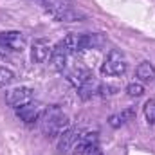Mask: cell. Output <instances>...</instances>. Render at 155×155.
I'll use <instances>...</instances> for the list:
<instances>
[{"instance_id": "cell-16", "label": "cell", "mask_w": 155, "mask_h": 155, "mask_svg": "<svg viewBox=\"0 0 155 155\" xmlns=\"http://www.w3.org/2000/svg\"><path fill=\"white\" fill-rule=\"evenodd\" d=\"M117 92L116 87H112V85H99L97 87V94L101 96V97H108V96H114Z\"/></svg>"}, {"instance_id": "cell-17", "label": "cell", "mask_w": 155, "mask_h": 155, "mask_svg": "<svg viewBox=\"0 0 155 155\" xmlns=\"http://www.w3.org/2000/svg\"><path fill=\"white\" fill-rule=\"evenodd\" d=\"M81 153L83 155H97V153H101V152H99V146L97 144H87L81 150Z\"/></svg>"}, {"instance_id": "cell-5", "label": "cell", "mask_w": 155, "mask_h": 155, "mask_svg": "<svg viewBox=\"0 0 155 155\" xmlns=\"http://www.w3.org/2000/svg\"><path fill=\"white\" fill-rule=\"evenodd\" d=\"M51 45L45 38H38L33 41L31 45V60L35 63H45L49 58H51Z\"/></svg>"}, {"instance_id": "cell-9", "label": "cell", "mask_w": 155, "mask_h": 155, "mask_svg": "<svg viewBox=\"0 0 155 155\" xmlns=\"http://www.w3.org/2000/svg\"><path fill=\"white\" fill-rule=\"evenodd\" d=\"M90 78H92V74H90V71H88V69L76 67V69H72V71L67 74V81H69L71 85H74L76 88H79V87H81L83 83H87Z\"/></svg>"}, {"instance_id": "cell-7", "label": "cell", "mask_w": 155, "mask_h": 155, "mask_svg": "<svg viewBox=\"0 0 155 155\" xmlns=\"http://www.w3.org/2000/svg\"><path fill=\"white\" fill-rule=\"evenodd\" d=\"M69 51H67V47L63 45V41H60L52 51H51V67L54 69V71H63L65 67H67V60H69Z\"/></svg>"}, {"instance_id": "cell-1", "label": "cell", "mask_w": 155, "mask_h": 155, "mask_svg": "<svg viewBox=\"0 0 155 155\" xmlns=\"http://www.w3.org/2000/svg\"><path fill=\"white\" fill-rule=\"evenodd\" d=\"M126 60L121 54V51H110L105 63L101 65V74L103 76H121L126 72Z\"/></svg>"}, {"instance_id": "cell-10", "label": "cell", "mask_w": 155, "mask_h": 155, "mask_svg": "<svg viewBox=\"0 0 155 155\" xmlns=\"http://www.w3.org/2000/svg\"><path fill=\"white\" fill-rule=\"evenodd\" d=\"M135 76L141 83H152V81H155V67L150 61H143L137 65Z\"/></svg>"}, {"instance_id": "cell-4", "label": "cell", "mask_w": 155, "mask_h": 155, "mask_svg": "<svg viewBox=\"0 0 155 155\" xmlns=\"http://www.w3.org/2000/svg\"><path fill=\"white\" fill-rule=\"evenodd\" d=\"M0 41L11 52H22L25 49V36L20 31H5V33H0Z\"/></svg>"}, {"instance_id": "cell-14", "label": "cell", "mask_w": 155, "mask_h": 155, "mask_svg": "<svg viewBox=\"0 0 155 155\" xmlns=\"http://www.w3.org/2000/svg\"><path fill=\"white\" fill-rule=\"evenodd\" d=\"M15 81V72L7 67H0V87H7Z\"/></svg>"}, {"instance_id": "cell-20", "label": "cell", "mask_w": 155, "mask_h": 155, "mask_svg": "<svg viewBox=\"0 0 155 155\" xmlns=\"http://www.w3.org/2000/svg\"><path fill=\"white\" fill-rule=\"evenodd\" d=\"M97 155H103V153H97Z\"/></svg>"}, {"instance_id": "cell-12", "label": "cell", "mask_w": 155, "mask_h": 155, "mask_svg": "<svg viewBox=\"0 0 155 155\" xmlns=\"http://www.w3.org/2000/svg\"><path fill=\"white\" fill-rule=\"evenodd\" d=\"M97 87H99V83H97L94 78H90L87 83H83V85L78 88V94H79L81 99H88V97H92L94 94H97Z\"/></svg>"}, {"instance_id": "cell-3", "label": "cell", "mask_w": 155, "mask_h": 155, "mask_svg": "<svg viewBox=\"0 0 155 155\" xmlns=\"http://www.w3.org/2000/svg\"><path fill=\"white\" fill-rule=\"evenodd\" d=\"M43 110H45V107L41 103H38V101H29V103H25V105H22V107L16 108V116L20 117L24 123L31 124V123H38V119H40Z\"/></svg>"}, {"instance_id": "cell-6", "label": "cell", "mask_w": 155, "mask_h": 155, "mask_svg": "<svg viewBox=\"0 0 155 155\" xmlns=\"http://www.w3.org/2000/svg\"><path fill=\"white\" fill-rule=\"evenodd\" d=\"M79 135H81V130H79V128H69V130H65V132L60 135L58 150H60V152H72V150L76 148L78 141H79Z\"/></svg>"}, {"instance_id": "cell-2", "label": "cell", "mask_w": 155, "mask_h": 155, "mask_svg": "<svg viewBox=\"0 0 155 155\" xmlns=\"http://www.w3.org/2000/svg\"><path fill=\"white\" fill-rule=\"evenodd\" d=\"M33 97H35V90L31 87H16V88H11L9 92H5V103L15 108L33 101Z\"/></svg>"}, {"instance_id": "cell-15", "label": "cell", "mask_w": 155, "mask_h": 155, "mask_svg": "<svg viewBox=\"0 0 155 155\" xmlns=\"http://www.w3.org/2000/svg\"><path fill=\"white\" fill-rule=\"evenodd\" d=\"M144 116H146V119H148L150 124L155 123V97L153 99H148V101L144 103Z\"/></svg>"}, {"instance_id": "cell-18", "label": "cell", "mask_w": 155, "mask_h": 155, "mask_svg": "<svg viewBox=\"0 0 155 155\" xmlns=\"http://www.w3.org/2000/svg\"><path fill=\"white\" fill-rule=\"evenodd\" d=\"M124 121H123V117H121V114H116V116H110V119H108V124L112 126V128H119L121 124H123Z\"/></svg>"}, {"instance_id": "cell-8", "label": "cell", "mask_w": 155, "mask_h": 155, "mask_svg": "<svg viewBox=\"0 0 155 155\" xmlns=\"http://www.w3.org/2000/svg\"><path fill=\"white\" fill-rule=\"evenodd\" d=\"M105 43L101 35H79L78 40V52H85L88 49H99Z\"/></svg>"}, {"instance_id": "cell-11", "label": "cell", "mask_w": 155, "mask_h": 155, "mask_svg": "<svg viewBox=\"0 0 155 155\" xmlns=\"http://www.w3.org/2000/svg\"><path fill=\"white\" fill-rule=\"evenodd\" d=\"M52 16H54L56 20H60V22H79V20H83V15L78 13V11H74V9H71V7L60 9V11H56Z\"/></svg>"}, {"instance_id": "cell-13", "label": "cell", "mask_w": 155, "mask_h": 155, "mask_svg": "<svg viewBox=\"0 0 155 155\" xmlns=\"http://www.w3.org/2000/svg\"><path fill=\"white\" fill-rule=\"evenodd\" d=\"M126 94H128L130 97H141V96L144 94V85H143L141 81H134V83H130V85L126 87Z\"/></svg>"}, {"instance_id": "cell-19", "label": "cell", "mask_w": 155, "mask_h": 155, "mask_svg": "<svg viewBox=\"0 0 155 155\" xmlns=\"http://www.w3.org/2000/svg\"><path fill=\"white\" fill-rule=\"evenodd\" d=\"M9 54H11V51H9V49L0 41V58H5V56H9Z\"/></svg>"}]
</instances>
